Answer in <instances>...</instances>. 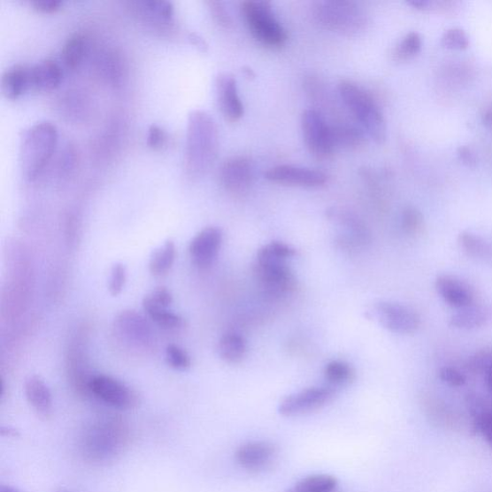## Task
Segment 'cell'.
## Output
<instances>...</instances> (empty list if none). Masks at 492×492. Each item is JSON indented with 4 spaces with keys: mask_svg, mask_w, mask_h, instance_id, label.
I'll use <instances>...</instances> for the list:
<instances>
[{
    "mask_svg": "<svg viewBox=\"0 0 492 492\" xmlns=\"http://www.w3.org/2000/svg\"><path fill=\"white\" fill-rule=\"evenodd\" d=\"M218 352L221 360L228 364H239L248 353V342L242 334L228 332L220 338Z\"/></svg>",
    "mask_w": 492,
    "mask_h": 492,
    "instance_id": "cell-26",
    "label": "cell"
},
{
    "mask_svg": "<svg viewBox=\"0 0 492 492\" xmlns=\"http://www.w3.org/2000/svg\"><path fill=\"white\" fill-rule=\"evenodd\" d=\"M223 240L220 228L210 227L200 231L189 244L188 251L194 263L206 268L217 259Z\"/></svg>",
    "mask_w": 492,
    "mask_h": 492,
    "instance_id": "cell-17",
    "label": "cell"
},
{
    "mask_svg": "<svg viewBox=\"0 0 492 492\" xmlns=\"http://www.w3.org/2000/svg\"><path fill=\"white\" fill-rule=\"evenodd\" d=\"M219 176L222 186L230 195L242 197L253 185V166L244 156H234L222 164Z\"/></svg>",
    "mask_w": 492,
    "mask_h": 492,
    "instance_id": "cell-11",
    "label": "cell"
},
{
    "mask_svg": "<svg viewBox=\"0 0 492 492\" xmlns=\"http://www.w3.org/2000/svg\"><path fill=\"white\" fill-rule=\"evenodd\" d=\"M131 14L142 24L158 31L171 30L174 24V8L164 0H138L128 3Z\"/></svg>",
    "mask_w": 492,
    "mask_h": 492,
    "instance_id": "cell-12",
    "label": "cell"
},
{
    "mask_svg": "<svg viewBox=\"0 0 492 492\" xmlns=\"http://www.w3.org/2000/svg\"><path fill=\"white\" fill-rule=\"evenodd\" d=\"M338 487V480L330 475H314L302 479L286 492H333Z\"/></svg>",
    "mask_w": 492,
    "mask_h": 492,
    "instance_id": "cell-32",
    "label": "cell"
},
{
    "mask_svg": "<svg viewBox=\"0 0 492 492\" xmlns=\"http://www.w3.org/2000/svg\"><path fill=\"white\" fill-rule=\"evenodd\" d=\"M254 275L263 293L273 299L292 295L296 288V277L288 262L256 260Z\"/></svg>",
    "mask_w": 492,
    "mask_h": 492,
    "instance_id": "cell-6",
    "label": "cell"
},
{
    "mask_svg": "<svg viewBox=\"0 0 492 492\" xmlns=\"http://www.w3.org/2000/svg\"><path fill=\"white\" fill-rule=\"evenodd\" d=\"M324 378L334 388L349 385L354 379L352 366L344 361H332L324 368Z\"/></svg>",
    "mask_w": 492,
    "mask_h": 492,
    "instance_id": "cell-33",
    "label": "cell"
},
{
    "mask_svg": "<svg viewBox=\"0 0 492 492\" xmlns=\"http://www.w3.org/2000/svg\"><path fill=\"white\" fill-rule=\"evenodd\" d=\"M142 308L148 316L158 326L165 330H177L186 326L185 319L174 314V312L153 304V302L145 296L142 300Z\"/></svg>",
    "mask_w": 492,
    "mask_h": 492,
    "instance_id": "cell-28",
    "label": "cell"
},
{
    "mask_svg": "<svg viewBox=\"0 0 492 492\" xmlns=\"http://www.w3.org/2000/svg\"><path fill=\"white\" fill-rule=\"evenodd\" d=\"M301 129L306 147L316 158L327 159L334 151L332 127L320 111L308 109L301 116Z\"/></svg>",
    "mask_w": 492,
    "mask_h": 492,
    "instance_id": "cell-7",
    "label": "cell"
},
{
    "mask_svg": "<svg viewBox=\"0 0 492 492\" xmlns=\"http://www.w3.org/2000/svg\"><path fill=\"white\" fill-rule=\"evenodd\" d=\"M219 137L217 123L205 111L189 114L187 127L185 171L188 178L204 177L218 158Z\"/></svg>",
    "mask_w": 492,
    "mask_h": 492,
    "instance_id": "cell-1",
    "label": "cell"
},
{
    "mask_svg": "<svg viewBox=\"0 0 492 492\" xmlns=\"http://www.w3.org/2000/svg\"><path fill=\"white\" fill-rule=\"evenodd\" d=\"M423 225V216L421 212L415 207H406L402 211L401 226L408 234L418 233Z\"/></svg>",
    "mask_w": 492,
    "mask_h": 492,
    "instance_id": "cell-40",
    "label": "cell"
},
{
    "mask_svg": "<svg viewBox=\"0 0 492 492\" xmlns=\"http://www.w3.org/2000/svg\"><path fill=\"white\" fill-rule=\"evenodd\" d=\"M422 38L418 32H410L396 47L393 56L398 62H405L416 58L421 51Z\"/></svg>",
    "mask_w": 492,
    "mask_h": 492,
    "instance_id": "cell-35",
    "label": "cell"
},
{
    "mask_svg": "<svg viewBox=\"0 0 492 492\" xmlns=\"http://www.w3.org/2000/svg\"><path fill=\"white\" fill-rule=\"evenodd\" d=\"M166 142V133L158 126H151L149 128L147 143L149 148L153 150H160Z\"/></svg>",
    "mask_w": 492,
    "mask_h": 492,
    "instance_id": "cell-43",
    "label": "cell"
},
{
    "mask_svg": "<svg viewBox=\"0 0 492 492\" xmlns=\"http://www.w3.org/2000/svg\"><path fill=\"white\" fill-rule=\"evenodd\" d=\"M334 396L330 387L310 388L284 398L278 407L284 417H296L317 411L329 404Z\"/></svg>",
    "mask_w": 492,
    "mask_h": 492,
    "instance_id": "cell-10",
    "label": "cell"
},
{
    "mask_svg": "<svg viewBox=\"0 0 492 492\" xmlns=\"http://www.w3.org/2000/svg\"><path fill=\"white\" fill-rule=\"evenodd\" d=\"M188 41L201 52L208 50V44L205 40L199 36L197 33H189Z\"/></svg>",
    "mask_w": 492,
    "mask_h": 492,
    "instance_id": "cell-48",
    "label": "cell"
},
{
    "mask_svg": "<svg viewBox=\"0 0 492 492\" xmlns=\"http://www.w3.org/2000/svg\"><path fill=\"white\" fill-rule=\"evenodd\" d=\"M30 83V68L26 65H15L7 69L2 77V91L10 100H16L24 95Z\"/></svg>",
    "mask_w": 492,
    "mask_h": 492,
    "instance_id": "cell-24",
    "label": "cell"
},
{
    "mask_svg": "<svg viewBox=\"0 0 492 492\" xmlns=\"http://www.w3.org/2000/svg\"><path fill=\"white\" fill-rule=\"evenodd\" d=\"M435 288L447 304L463 309L473 304L474 294L471 287L451 275H440Z\"/></svg>",
    "mask_w": 492,
    "mask_h": 492,
    "instance_id": "cell-20",
    "label": "cell"
},
{
    "mask_svg": "<svg viewBox=\"0 0 492 492\" xmlns=\"http://www.w3.org/2000/svg\"><path fill=\"white\" fill-rule=\"evenodd\" d=\"M216 95L223 118L229 122L239 121L243 116V104L236 78L228 73H219L216 78Z\"/></svg>",
    "mask_w": 492,
    "mask_h": 492,
    "instance_id": "cell-16",
    "label": "cell"
},
{
    "mask_svg": "<svg viewBox=\"0 0 492 492\" xmlns=\"http://www.w3.org/2000/svg\"><path fill=\"white\" fill-rule=\"evenodd\" d=\"M96 68L100 76L111 85H120L126 75V62L117 50L99 51L96 58Z\"/></svg>",
    "mask_w": 492,
    "mask_h": 492,
    "instance_id": "cell-22",
    "label": "cell"
},
{
    "mask_svg": "<svg viewBox=\"0 0 492 492\" xmlns=\"http://www.w3.org/2000/svg\"><path fill=\"white\" fill-rule=\"evenodd\" d=\"M457 158L467 167H475L478 164V156L473 149L468 145H461L457 150Z\"/></svg>",
    "mask_w": 492,
    "mask_h": 492,
    "instance_id": "cell-46",
    "label": "cell"
},
{
    "mask_svg": "<svg viewBox=\"0 0 492 492\" xmlns=\"http://www.w3.org/2000/svg\"><path fill=\"white\" fill-rule=\"evenodd\" d=\"M25 394L28 404L42 419H49L52 413L53 401L50 388L39 376H30L26 380Z\"/></svg>",
    "mask_w": 492,
    "mask_h": 492,
    "instance_id": "cell-21",
    "label": "cell"
},
{
    "mask_svg": "<svg viewBox=\"0 0 492 492\" xmlns=\"http://www.w3.org/2000/svg\"><path fill=\"white\" fill-rule=\"evenodd\" d=\"M268 181L287 186L314 188L327 181V175L322 172L290 165L273 167L265 173Z\"/></svg>",
    "mask_w": 492,
    "mask_h": 492,
    "instance_id": "cell-14",
    "label": "cell"
},
{
    "mask_svg": "<svg viewBox=\"0 0 492 492\" xmlns=\"http://www.w3.org/2000/svg\"><path fill=\"white\" fill-rule=\"evenodd\" d=\"M0 492H19V491L11 487L2 486V488H0Z\"/></svg>",
    "mask_w": 492,
    "mask_h": 492,
    "instance_id": "cell-53",
    "label": "cell"
},
{
    "mask_svg": "<svg viewBox=\"0 0 492 492\" xmlns=\"http://www.w3.org/2000/svg\"><path fill=\"white\" fill-rule=\"evenodd\" d=\"M127 267L125 265L117 263L111 268L108 289L111 296H118L121 294L127 282Z\"/></svg>",
    "mask_w": 492,
    "mask_h": 492,
    "instance_id": "cell-39",
    "label": "cell"
},
{
    "mask_svg": "<svg viewBox=\"0 0 492 492\" xmlns=\"http://www.w3.org/2000/svg\"><path fill=\"white\" fill-rule=\"evenodd\" d=\"M371 314L380 326L385 329L401 334H409L418 331L420 318L411 308L390 301H380L374 304Z\"/></svg>",
    "mask_w": 492,
    "mask_h": 492,
    "instance_id": "cell-8",
    "label": "cell"
},
{
    "mask_svg": "<svg viewBox=\"0 0 492 492\" xmlns=\"http://www.w3.org/2000/svg\"><path fill=\"white\" fill-rule=\"evenodd\" d=\"M167 365L179 372H186L192 365L191 357L181 346L170 344L165 349Z\"/></svg>",
    "mask_w": 492,
    "mask_h": 492,
    "instance_id": "cell-38",
    "label": "cell"
},
{
    "mask_svg": "<svg viewBox=\"0 0 492 492\" xmlns=\"http://www.w3.org/2000/svg\"><path fill=\"white\" fill-rule=\"evenodd\" d=\"M31 4L35 9L44 14L58 12L63 5L60 0H33Z\"/></svg>",
    "mask_w": 492,
    "mask_h": 492,
    "instance_id": "cell-47",
    "label": "cell"
},
{
    "mask_svg": "<svg viewBox=\"0 0 492 492\" xmlns=\"http://www.w3.org/2000/svg\"><path fill=\"white\" fill-rule=\"evenodd\" d=\"M441 43L447 50H465L469 47L471 41L464 29L453 27L443 32Z\"/></svg>",
    "mask_w": 492,
    "mask_h": 492,
    "instance_id": "cell-37",
    "label": "cell"
},
{
    "mask_svg": "<svg viewBox=\"0 0 492 492\" xmlns=\"http://www.w3.org/2000/svg\"><path fill=\"white\" fill-rule=\"evenodd\" d=\"M328 219L341 227L339 243L345 250L362 248L371 242V234L365 223L353 212L343 209L332 208L327 211Z\"/></svg>",
    "mask_w": 492,
    "mask_h": 492,
    "instance_id": "cell-13",
    "label": "cell"
},
{
    "mask_svg": "<svg viewBox=\"0 0 492 492\" xmlns=\"http://www.w3.org/2000/svg\"><path fill=\"white\" fill-rule=\"evenodd\" d=\"M4 428H5V427H4ZM5 429L7 430V432L2 430V434H3L4 435L6 434V435H9V437H17V435H19V434H18V432H17L16 430H12V429H10V428H5Z\"/></svg>",
    "mask_w": 492,
    "mask_h": 492,
    "instance_id": "cell-51",
    "label": "cell"
},
{
    "mask_svg": "<svg viewBox=\"0 0 492 492\" xmlns=\"http://www.w3.org/2000/svg\"><path fill=\"white\" fill-rule=\"evenodd\" d=\"M63 81L61 66L53 60H44L30 68L31 87L41 92H51Z\"/></svg>",
    "mask_w": 492,
    "mask_h": 492,
    "instance_id": "cell-23",
    "label": "cell"
},
{
    "mask_svg": "<svg viewBox=\"0 0 492 492\" xmlns=\"http://www.w3.org/2000/svg\"><path fill=\"white\" fill-rule=\"evenodd\" d=\"M115 327L134 344L148 348L152 343L153 334L150 323L135 311H123L115 320Z\"/></svg>",
    "mask_w": 492,
    "mask_h": 492,
    "instance_id": "cell-18",
    "label": "cell"
},
{
    "mask_svg": "<svg viewBox=\"0 0 492 492\" xmlns=\"http://www.w3.org/2000/svg\"><path fill=\"white\" fill-rule=\"evenodd\" d=\"M311 15L322 28L348 37L359 36L368 26V16L363 7L348 0L315 3Z\"/></svg>",
    "mask_w": 492,
    "mask_h": 492,
    "instance_id": "cell-3",
    "label": "cell"
},
{
    "mask_svg": "<svg viewBox=\"0 0 492 492\" xmlns=\"http://www.w3.org/2000/svg\"><path fill=\"white\" fill-rule=\"evenodd\" d=\"M121 440L120 427H114L111 424H108V427L106 424H100L88 430L84 447L89 457L103 460L118 452Z\"/></svg>",
    "mask_w": 492,
    "mask_h": 492,
    "instance_id": "cell-15",
    "label": "cell"
},
{
    "mask_svg": "<svg viewBox=\"0 0 492 492\" xmlns=\"http://www.w3.org/2000/svg\"><path fill=\"white\" fill-rule=\"evenodd\" d=\"M243 73L246 76L248 77H251L254 78L255 77V73H253V71L250 68H244L243 69Z\"/></svg>",
    "mask_w": 492,
    "mask_h": 492,
    "instance_id": "cell-54",
    "label": "cell"
},
{
    "mask_svg": "<svg viewBox=\"0 0 492 492\" xmlns=\"http://www.w3.org/2000/svg\"><path fill=\"white\" fill-rule=\"evenodd\" d=\"M176 256L175 243L169 240L166 241L158 250L153 251L149 267L150 272L154 276H162L171 271Z\"/></svg>",
    "mask_w": 492,
    "mask_h": 492,
    "instance_id": "cell-31",
    "label": "cell"
},
{
    "mask_svg": "<svg viewBox=\"0 0 492 492\" xmlns=\"http://www.w3.org/2000/svg\"><path fill=\"white\" fill-rule=\"evenodd\" d=\"M466 367L473 373H485L492 367V352H480L468 360Z\"/></svg>",
    "mask_w": 492,
    "mask_h": 492,
    "instance_id": "cell-42",
    "label": "cell"
},
{
    "mask_svg": "<svg viewBox=\"0 0 492 492\" xmlns=\"http://www.w3.org/2000/svg\"><path fill=\"white\" fill-rule=\"evenodd\" d=\"M458 242L468 255L476 258H487L492 253L491 245L473 233H461Z\"/></svg>",
    "mask_w": 492,
    "mask_h": 492,
    "instance_id": "cell-36",
    "label": "cell"
},
{
    "mask_svg": "<svg viewBox=\"0 0 492 492\" xmlns=\"http://www.w3.org/2000/svg\"><path fill=\"white\" fill-rule=\"evenodd\" d=\"M276 455L275 446L270 442H251L236 452L238 464L250 472H259L272 464Z\"/></svg>",
    "mask_w": 492,
    "mask_h": 492,
    "instance_id": "cell-19",
    "label": "cell"
},
{
    "mask_svg": "<svg viewBox=\"0 0 492 492\" xmlns=\"http://www.w3.org/2000/svg\"><path fill=\"white\" fill-rule=\"evenodd\" d=\"M490 319V311L484 306L471 305L460 309L450 318L452 327L463 330L475 329L485 326Z\"/></svg>",
    "mask_w": 492,
    "mask_h": 492,
    "instance_id": "cell-27",
    "label": "cell"
},
{
    "mask_svg": "<svg viewBox=\"0 0 492 492\" xmlns=\"http://www.w3.org/2000/svg\"><path fill=\"white\" fill-rule=\"evenodd\" d=\"M331 127L335 150H356L363 147L365 142L364 131L349 123H342Z\"/></svg>",
    "mask_w": 492,
    "mask_h": 492,
    "instance_id": "cell-29",
    "label": "cell"
},
{
    "mask_svg": "<svg viewBox=\"0 0 492 492\" xmlns=\"http://www.w3.org/2000/svg\"><path fill=\"white\" fill-rule=\"evenodd\" d=\"M439 374L442 381L452 387H462L466 383L465 376L452 367H442Z\"/></svg>",
    "mask_w": 492,
    "mask_h": 492,
    "instance_id": "cell-44",
    "label": "cell"
},
{
    "mask_svg": "<svg viewBox=\"0 0 492 492\" xmlns=\"http://www.w3.org/2000/svg\"><path fill=\"white\" fill-rule=\"evenodd\" d=\"M466 402L473 419L474 432L482 434L492 446V409H489L486 402L476 395H469Z\"/></svg>",
    "mask_w": 492,
    "mask_h": 492,
    "instance_id": "cell-25",
    "label": "cell"
},
{
    "mask_svg": "<svg viewBox=\"0 0 492 492\" xmlns=\"http://www.w3.org/2000/svg\"><path fill=\"white\" fill-rule=\"evenodd\" d=\"M149 298L155 304L163 308H169L173 301V295L166 288H158L148 296Z\"/></svg>",
    "mask_w": 492,
    "mask_h": 492,
    "instance_id": "cell-45",
    "label": "cell"
},
{
    "mask_svg": "<svg viewBox=\"0 0 492 492\" xmlns=\"http://www.w3.org/2000/svg\"><path fill=\"white\" fill-rule=\"evenodd\" d=\"M58 143V129L50 121L36 123L25 132L20 144V165L27 181H35L46 169Z\"/></svg>",
    "mask_w": 492,
    "mask_h": 492,
    "instance_id": "cell-2",
    "label": "cell"
},
{
    "mask_svg": "<svg viewBox=\"0 0 492 492\" xmlns=\"http://www.w3.org/2000/svg\"><path fill=\"white\" fill-rule=\"evenodd\" d=\"M338 88L344 105L360 122L367 135L376 143L383 144L387 140V125L382 111L374 98L363 88L350 81H341Z\"/></svg>",
    "mask_w": 492,
    "mask_h": 492,
    "instance_id": "cell-4",
    "label": "cell"
},
{
    "mask_svg": "<svg viewBox=\"0 0 492 492\" xmlns=\"http://www.w3.org/2000/svg\"><path fill=\"white\" fill-rule=\"evenodd\" d=\"M296 255V251L292 246L282 242H272L259 250L256 260L288 262Z\"/></svg>",
    "mask_w": 492,
    "mask_h": 492,
    "instance_id": "cell-34",
    "label": "cell"
},
{
    "mask_svg": "<svg viewBox=\"0 0 492 492\" xmlns=\"http://www.w3.org/2000/svg\"><path fill=\"white\" fill-rule=\"evenodd\" d=\"M88 50V42L85 35L81 33L71 36L64 44L62 59L66 66L75 69L84 61Z\"/></svg>",
    "mask_w": 492,
    "mask_h": 492,
    "instance_id": "cell-30",
    "label": "cell"
},
{
    "mask_svg": "<svg viewBox=\"0 0 492 492\" xmlns=\"http://www.w3.org/2000/svg\"><path fill=\"white\" fill-rule=\"evenodd\" d=\"M407 4L417 10L428 11L431 9L432 2H429V0H410Z\"/></svg>",
    "mask_w": 492,
    "mask_h": 492,
    "instance_id": "cell-49",
    "label": "cell"
},
{
    "mask_svg": "<svg viewBox=\"0 0 492 492\" xmlns=\"http://www.w3.org/2000/svg\"><path fill=\"white\" fill-rule=\"evenodd\" d=\"M88 389L104 404L118 410H130L138 404L136 394L127 385L111 376L92 377L88 380Z\"/></svg>",
    "mask_w": 492,
    "mask_h": 492,
    "instance_id": "cell-9",
    "label": "cell"
},
{
    "mask_svg": "<svg viewBox=\"0 0 492 492\" xmlns=\"http://www.w3.org/2000/svg\"><path fill=\"white\" fill-rule=\"evenodd\" d=\"M242 13L253 37L268 48H281L288 40L285 28L276 19L271 3L246 0Z\"/></svg>",
    "mask_w": 492,
    "mask_h": 492,
    "instance_id": "cell-5",
    "label": "cell"
},
{
    "mask_svg": "<svg viewBox=\"0 0 492 492\" xmlns=\"http://www.w3.org/2000/svg\"><path fill=\"white\" fill-rule=\"evenodd\" d=\"M487 382H488V387L492 393V367L489 369V372L487 373Z\"/></svg>",
    "mask_w": 492,
    "mask_h": 492,
    "instance_id": "cell-52",
    "label": "cell"
},
{
    "mask_svg": "<svg viewBox=\"0 0 492 492\" xmlns=\"http://www.w3.org/2000/svg\"><path fill=\"white\" fill-rule=\"evenodd\" d=\"M207 4L211 17L214 18L219 26L227 29L232 28L233 19L225 4L217 2V0H210Z\"/></svg>",
    "mask_w": 492,
    "mask_h": 492,
    "instance_id": "cell-41",
    "label": "cell"
},
{
    "mask_svg": "<svg viewBox=\"0 0 492 492\" xmlns=\"http://www.w3.org/2000/svg\"><path fill=\"white\" fill-rule=\"evenodd\" d=\"M482 122L488 129L492 130V106L484 111Z\"/></svg>",
    "mask_w": 492,
    "mask_h": 492,
    "instance_id": "cell-50",
    "label": "cell"
}]
</instances>
